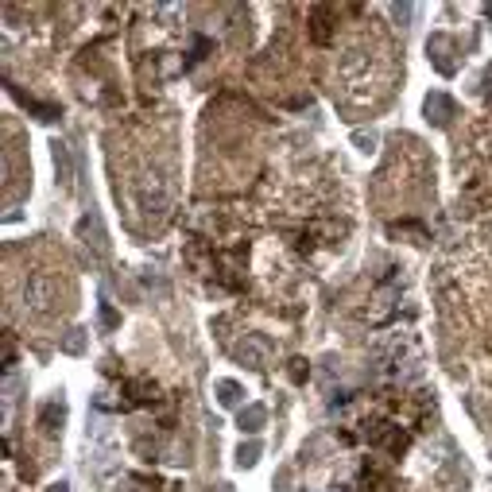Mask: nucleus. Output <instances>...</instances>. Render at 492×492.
<instances>
[{"label":"nucleus","instance_id":"0eeeda50","mask_svg":"<svg viewBox=\"0 0 492 492\" xmlns=\"http://www.w3.org/2000/svg\"><path fill=\"white\" fill-rule=\"evenodd\" d=\"M101 322H105V325H117V314H113L108 306H101Z\"/></svg>","mask_w":492,"mask_h":492},{"label":"nucleus","instance_id":"423d86ee","mask_svg":"<svg viewBox=\"0 0 492 492\" xmlns=\"http://www.w3.org/2000/svg\"><path fill=\"white\" fill-rule=\"evenodd\" d=\"M256 462V446H248V450H240V465H252Z\"/></svg>","mask_w":492,"mask_h":492},{"label":"nucleus","instance_id":"7ed1b4c3","mask_svg":"<svg viewBox=\"0 0 492 492\" xmlns=\"http://www.w3.org/2000/svg\"><path fill=\"white\" fill-rule=\"evenodd\" d=\"M325 16H330V8H314V39L325 43L330 39V28H325Z\"/></svg>","mask_w":492,"mask_h":492},{"label":"nucleus","instance_id":"f03ea898","mask_svg":"<svg viewBox=\"0 0 492 492\" xmlns=\"http://www.w3.org/2000/svg\"><path fill=\"white\" fill-rule=\"evenodd\" d=\"M260 423H264V407L260 404H252L248 411H240V426H245V430H260Z\"/></svg>","mask_w":492,"mask_h":492},{"label":"nucleus","instance_id":"f257e3e1","mask_svg":"<svg viewBox=\"0 0 492 492\" xmlns=\"http://www.w3.org/2000/svg\"><path fill=\"white\" fill-rule=\"evenodd\" d=\"M426 117H430L434 124H446V120L453 117V101L446 97V93H430V97H426Z\"/></svg>","mask_w":492,"mask_h":492},{"label":"nucleus","instance_id":"39448f33","mask_svg":"<svg viewBox=\"0 0 492 492\" xmlns=\"http://www.w3.org/2000/svg\"><path fill=\"white\" fill-rule=\"evenodd\" d=\"M236 399H240V388L225 380V384H221V404H236Z\"/></svg>","mask_w":492,"mask_h":492},{"label":"nucleus","instance_id":"20e7f679","mask_svg":"<svg viewBox=\"0 0 492 492\" xmlns=\"http://www.w3.org/2000/svg\"><path fill=\"white\" fill-rule=\"evenodd\" d=\"M39 423L47 426V430H55V423H62V407L59 404H47V407H43V415H39Z\"/></svg>","mask_w":492,"mask_h":492}]
</instances>
